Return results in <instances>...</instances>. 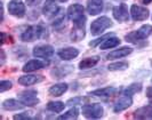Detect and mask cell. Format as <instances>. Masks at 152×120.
Wrapping results in <instances>:
<instances>
[{
	"mask_svg": "<svg viewBox=\"0 0 152 120\" xmlns=\"http://www.w3.org/2000/svg\"><path fill=\"white\" fill-rule=\"evenodd\" d=\"M1 36H2V39H1V44L2 45L7 44V42H13V38L10 37V36H8V34H6L5 32H2Z\"/></svg>",
	"mask_w": 152,
	"mask_h": 120,
	"instance_id": "cell-30",
	"label": "cell"
},
{
	"mask_svg": "<svg viewBox=\"0 0 152 120\" xmlns=\"http://www.w3.org/2000/svg\"><path fill=\"white\" fill-rule=\"evenodd\" d=\"M65 108V104L62 103V102H49L47 104V109L52 112H56V113H60L64 110Z\"/></svg>",
	"mask_w": 152,
	"mask_h": 120,
	"instance_id": "cell-24",
	"label": "cell"
},
{
	"mask_svg": "<svg viewBox=\"0 0 152 120\" xmlns=\"http://www.w3.org/2000/svg\"><path fill=\"white\" fill-rule=\"evenodd\" d=\"M45 65H46L45 62H41V61L39 60H31L28 63L24 64L22 70L24 72H33V71H37V70L42 69Z\"/></svg>",
	"mask_w": 152,
	"mask_h": 120,
	"instance_id": "cell-17",
	"label": "cell"
},
{
	"mask_svg": "<svg viewBox=\"0 0 152 120\" xmlns=\"http://www.w3.org/2000/svg\"><path fill=\"white\" fill-rule=\"evenodd\" d=\"M42 0H26V4L29 6H36V5H39Z\"/></svg>",
	"mask_w": 152,
	"mask_h": 120,
	"instance_id": "cell-32",
	"label": "cell"
},
{
	"mask_svg": "<svg viewBox=\"0 0 152 120\" xmlns=\"http://www.w3.org/2000/svg\"><path fill=\"white\" fill-rule=\"evenodd\" d=\"M133 104V100H132V96L129 95H124L121 97L119 98L117 102H115V104H114V108H113V111L114 112H121L124 110H126V109H128L130 105Z\"/></svg>",
	"mask_w": 152,
	"mask_h": 120,
	"instance_id": "cell-8",
	"label": "cell"
},
{
	"mask_svg": "<svg viewBox=\"0 0 152 120\" xmlns=\"http://www.w3.org/2000/svg\"><path fill=\"white\" fill-rule=\"evenodd\" d=\"M78 116H79V110L77 109V108H72V109H70L68 112L64 113V114H62L58 117V119H70V120H73V119H77L78 118Z\"/></svg>",
	"mask_w": 152,
	"mask_h": 120,
	"instance_id": "cell-25",
	"label": "cell"
},
{
	"mask_svg": "<svg viewBox=\"0 0 152 120\" xmlns=\"http://www.w3.org/2000/svg\"><path fill=\"white\" fill-rule=\"evenodd\" d=\"M57 55H58V57L61 60L70 61L76 59L77 56L79 55V50L77 48H73V47H68V48H63L61 50H58Z\"/></svg>",
	"mask_w": 152,
	"mask_h": 120,
	"instance_id": "cell-10",
	"label": "cell"
},
{
	"mask_svg": "<svg viewBox=\"0 0 152 120\" xmlns=\"http://www.w3.org/2000/svg\"><path fill=\"white\" fill-rule=\"evenodd\" d=\"M60 9L56 5V1L55 0H46L44 8H42V13L46 17H53L57 14Z\"/></svg>",
	"mask_w": 152,
	"mask_h": 120,
	"instance_id": "cell-11",
	"label": "cell"
},
{
	"mask_svg": "<svg viewBox=\"0 0 152 120\" xmlns=\"http://www.w3.org/2000/svg\"><path fill=\"white\" fill-rule=\"evenodd\" d=\"M118 91H119V89H117L114 87H105V88L93 90L91 95H95V96H99V97H111V96L115 95Z\"/></svg>",
	"mask_w": 152,
	"mask_h": 120,
	"instance_id": "cell-16",
	"label": "cell"
},
{
	"mask_svg": "<svg viewBox=\"0 0 152 120\" xmlns=\"http://www.w3.org/2000/svg\"><path fill=\"white\" fill-rule=\"evenodd\" d=\"M14 119H31V112H24L22 114L14 116Z\"/></svg>",
	"mask_w": 152,
	"mask_h": 120,
	"instance_id": "cell-31",
	"label": "cell"
},
{
	"mask_svg": "<svg viewBox=\"0 0 152 120\" xmlns=\"http://www.w3.org/2000/svg\"><path fill=\"white\" fill-rule=\"evenodd\" d=\"M87 10L91 15H97L103 10V1L102 0H89L87 5Z\"/></svg>",
	"mask_w": 152,
	"mask_h": 120,
	"instance_id": "cell-15",
	"label": "cell"
},
{
	"mask_svg": "<svg viewBox=\"0 0 152 120\" xmlns=\"http://www.w3.org/2000/svg\"><path fill=\"white\" fill-rule=\"evenodd\" d=\"M44 80L42 75H22L18 79V83L22 86H31L37 83H40Z\"/></svg>",
	"mask_w": 152,
	"mask_h": 120,
	"instance_id": "cell-13",
	"label": "cell"
},
{
	"mask_svg": "<svg viewBox=\"0 0 152 120\" xmlns=\"http://www.w3.org/2000/svg\"><path fill=\"white\" fill-rule=\"evenodd\" d=\"M110 37H112V34H105L104 37L99 38V39H96V40H94V41H91V42H89V46H91V47H95V46L99 45L101 42L105 41V40H107V38H110Z\"/></svg>",
	"mask_w": 152,
	"mask_h": 120,
	"instance_id": "cell-28",
	"label": "cell"
},
{
	"mask_svg": "<svg viewBox=\"0 0 152 120\" xmlns=\"http://www.w3.org/2000/svg\"><path fill=\"white\" fill-rule=\"evenodd\" d=\"M146 97H149V98H152V86L151 87H149L148 89H146Z\"/></svg>",
	"mask_w": 152,
	"mask_h": 120,
	"instance_id": "cell-33",
	"label": "cell"
},
{
	"mask_svg": "<svg viewBox=\"0 0 152 120\" xmlns=\"http://www.w3.org/2000/svg\"><path fill=\"white\" fill-rule=\"evenodd\" d=\"M83 114L88 119H97L103 116V108L101 104H87L83 106Z\"/></svg>",
	"mask_w": 152,
	"mask_h": 120,
	"instance_id": "cell-3",
	"label": "cell"
},
{
	"mask_svg": "<svg viewBox=\"0 0 152 120\" xmlns=\"http://www.w3.org/2000/svg\"><path fill=\"white\" fill-rule=\"evenodd\" d=\"M66 90H68V85L64 83H61L53 85V86L48 89V93H49L50 96H61V95H63Z\"/></svg>",
	"mask_w": 152,
	"mask_h": 120,
	"instance_id": "cell-20",
	"label": "cell"
},
{
	"mask_svg": "<svg viewBox=\"0 0 152 120\" xmlns=\"http://www.w3.org/2000/svg\"><path fill=\"white\" fill-rule=\"evenodd\" d=\"M120 44V39L117 37H110L107 38V40L103 41V44L99 46L101 49H110V48H113V47H117V46Z\"/></svg>",
	"mask_w": 152,
	"mask_h": 120,
	"instance_id": "cell-23",
	"label": "cell"
},
{
	"mask_svg": "<svg viewBox=\"0 0 152 120\" xmlns=\"http://www.w3.org/2000/svg\"><path fill=\"white\" fill-rule=\"evenodd\" d=\"M60 1H62V2H64V1H68V0H60Z\"/></svg>",
	"mask_w": 152,
	"mask_h": 120,
	"instance_id": "cell-35",
	"label": "cell"
},
{
	"mask_svg": "<svg viewBox=\"0 0 152 120\" xmlns=\"http://www.w3.org/2000/svg\"><path fill=\"white\" fill-rule=\"evenodd\" d=\"M152 0H143V4H150Z\"/></svg>",
	"mask_w": 152,
	"mask_h": 120,
	"instance_id": "cell-34",
	"label": "cell"
},
{
	"mask_svg": "<svg viewBox=\"0 0 152 120\" xmlns=\"http://www.w3.org/2000/svg\"><path fill=\"white\" fill-rule=\"evenodd\" d=\"M134 117L137 119H152V104L136 110L134 113Z\"/></svg>",
	"mask_w": 152,
	"mask_h": 120,
	"instance_id": "cell-18",
	"label": "cell"
},
{
	"mask_svg": "<svg viewBox=\"0 0 152 120\" xmlns=\"http://www.w3.org/2000/svg\"><path fill=\"white\" fill-rule=\"evenodd\" d=\"M151 81H152V79H151Z\"/></svg>",
	"mask_w": 152,
	"mask_h": 120,
	"instance_id": "cell-36",
	"label": "cell"
},
{
	"mask_svg": "<svg viewBox=\"0 0 152 120\" xmlns=\"http://www.w3.org/2000/svg\"><path fill=\"white\" fill-rule=\"evenodd\" d=\"M99 61V56H93V57H87L79 63V69L80 70H86V69H91L93 67H95Z\"/></svg>",
	"mask_w": 152,
	"mask_h": 120,
	"instance_id": "cell-21",
	"label": "cell"
},
{
	"mask_svg": "<svg viewBox=\"0 0 152 120\" xmlns=\"http://www.w3.org/2000/svg\"><path fill=\"white\" fill-rule=\"evenodd\" d=\"M8 12L16 17H23L25 14V6L22 0H12L8 4Z\"/></svg>",
	"mask_w": 152,
	"mask_h": 120,
	"instance_id": "cell-4",
	"label": "cell"
},
{
	"mask_svg": "<svg viewBox=\"0 0 152 120\" xmlns=\"http://www.w3.org/2000/svg\"><path fill=\"white\" fill-rule=\"evenodd\" d=\"M112 26V22L111 20L107 17V16H102L97 20H95L91 23V33L93 36H99L104 30H107V28Z\"/></svg>",
	"mask_w": 152,
	"mask_h": 120,
	"instance_id": "cell-1",
	"label": "cell"
},
{
	"mask_svg": "<svg viewBox=\"0 0 152 120\" xmlns=\"http://www.w3.org/2000/svg\"><path fill=\"white\" fill-rule=\"evenodd\" d=\"M128 68V63L126 62H118V63H111L107 65L109 71H122Z\"/></svg>",
	"mask_w": 152,
	"mask_h": 120,
	"instance_id": "cell-26",
	"label": "cell"
},
{
	"mask_svg": "<svg viewBox=\"0 0 152 120\" xmlns=\"http://www.w3.org/2000/svg\"><path fill=\"white\" fill-rule=\"evenodd\" d=\"M33 55L40 59H50L54 55V48L49 45H39L33 48Z\"/></svg>",
	"mask_w": 152,
	"mask_h": 120,
	"instance_id": "cell-6",
	"label": "cell"
},
{
	"mask_svg": "<svg viewBox=\"0 0 152 120\" xmlns=\"http://www.w3.org/2000/svg\"><path fill=\"white\" fill-rule=\"evenodd\" d=\"M68 16L69 18L72 20V21H76L78 18H80L81 16H84V7L79 4L71 5L68 8Z\"/></svg>",
	"mask_w": 152,
	"mask_h": 120,
	"instance_id": "cell-12",
	"label": "cell"
},
{
	"mask_svg": "<svg viewBox=\"0 0 152 120\" xmlns=\"http://www.w3.org/2000/svg\"><path fill=\"white\" fill-rule=\"evenodd\" d=\"M141 89H142V85L141 83H132L130 86H128V88L125 90V94L132 96L133 94L141 91Z\"/></svg>",
	"mask_w": 152,
	"mask_h": 120,
	"instance_id": "cell-27",
	"label": "cell"
},
{
	"mask_svg": "<svg viewBox=\"0 0 152 120\" xmlns=\"http://www.w3.org/2000/svg\"><path fill=\"white\" fill-rule=\"evenodd\" d=\"M44 28L40 25H33V26H29L26 30L24 31L21 36V39L23 41H34L41 37V34L44 33Z\"/></svg>",
	"mask_w": 152,
	"mask_h": 120,
	"instance_id": "cell-2",
	"label": "cell"
},
{
	"mask_svg": "<svg viewBox=\"0 0 152 120\" xmlns=\"http://www.w3.org/2000/svg\"><path fill=\"white\" fill-rule=\"evenodd\" d=\"M25 106L24 103L18 102L16 100H6L2 103V109L7 110V111H15V110H21Z\"/></svg>",
	"mask_w": 152,
	"mask_h": 120,
	"instance_id": "cell-19",
	"label": "cell"
},
{
	"mask_svg": "<svg viewBox=\"0 0 152 120\" xmlns=\"http://www.w3.org/2000/svg\"><path fill=\"white\" fill-rule=\"evenodd\" d=\"M113 16L114 18L119 22H126L128 21V9H127V6L125 4H121L120 6H115L113 8Z\"/></svg>",
	"mask_w": 152,
	"mask_h": 120,
	"instance_id": "cell-9",
	"label": "cell"
},
{
	"mask_svg": "<svg viewBox=\"0 0 152 120\" xmlns=\"http://www.w3.org/2000/svg\"><path fill=\"white\" fill-rule=\"evenodd\" d=\"M10 88H12V83H10V81L4 80V81L0 83V91H1V93H4V91H6V90L10 89Z\"/></svg>",
	"mask_w": 152,
	"mask_h": 120,
	"instance_id": "cell-29",
	"label": "cell"
},
{
	"mask_svg": "<svg viewBox=\"0 0 152 120\" xmlns=\"http://www.w3.org/2000/svg\"><path fill=\"white\" fill-rule=\"evenodd\" d=\"M152 33V25H143L141 26L137 31H135V34H136L137 40H142V39H146L150 34Z\"/></svg>",
	"mask_w": 152,
	"mask_h": 120,
	"instance_id": "cell-22",
	"label": "cell"
},
{
	"mask_svg": "<svg viewBox=\"0 0 152 120\" xmlns=\"http://www.w3.org/2000/svg\"><path fill=\"white\" fill-rule=\"evenodd\" d=\"M133 52V48L130 47H121L119 49H115L113 52H111L110 54H107V60H115V59H121V57H125L127 55H129L130 53Z\"/></svg>",
	"mask_w": 152,
	"mask_h": 120,
	"instance_id": "cell-14",
	"label": "cell"
},
{
	"mask_svg": "<svg viewBox=\"0 0 152 120\" xmlns=\"http://www.w3.org/2000/svg\"><path fill=\"white\" fill-rule=\"evenodd\" d=\"M37 95H38V93L36 90H26V91L21 93L18 95V98L25 105L32 106V105H36L39 103V100L37 97Z\"/></svg>",
	"mask_w": 152,
	"mask_h": 120,
	"instance_id": "cell-5",
	"label": "cell"
},
{
	"mask_svg": "<svg viewBox=\"0 0 152 120\" xmlns=\"http://www.w3.org/2000/svg\"><path fill=\"white\" fill-rule=\"evenodd\" d=\"M130 14L134 21H144L149 17V10L142 6L133 5L130 8Z\"/></svg>",
	"mask_w": 152,
	"mask_h": 120,
	"instance_id": "cell-7",
	"label": "cell"
}]
</instances>
